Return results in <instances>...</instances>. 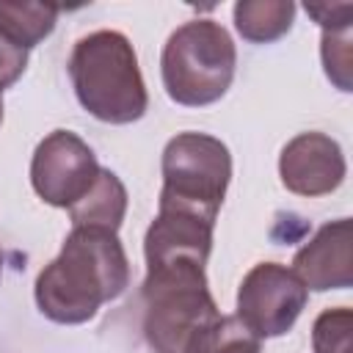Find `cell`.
Wrapping results in <instances>:
<instances>
[{
    "label": "cell",
    "instance_id": "cell-1",
    "mask_svg": "<svg viewBox=\"0 0 353 353\" xmlns=\"http://www.w3.org/2000/svg\"><path fill=\"white\" fill-rule=\"evenodd\" d=\"M130 284V259L116 232L72 226L61 254L36 276V303L61 325L91 320Z\"/></svg>",
    "mask_w": 353,
    "mask_h": 353
},
{
    "label": "cell",
    "instance_id": "cell-2",
    "mask_svg": "<svg viewBox=\"0 0 353 353\" xmlns=\"http://www.w3.org/2000/svg\"><path fill=\"white\" fill-rule=\"evenodd\" d=\"M77 102L99 121L132 124L146 113L149 94L130 39L119 30H94L77 39L69 55Z\"/></svg>",
    "mask_w": 353,
    "mask_h": 353
},
{
    "label": "cell",
    "instance_id": "cell-3",
    "mask_svg": "<svg viewBox=\"0 0 353 353\" xmlns=\"http://www.w3.org/2000/svg\"><path fill=\"white\" fill-rule=\"evenodd\" d=\"M237 50L229 30L215 19L179 25L160 55L165 94L185 108L218 102L234 77Z\"/></svg>",
    "mask_w": 353,
    "mask_h": 353
},
{
    "label": "cell",
    "instance_id": "cell-4",
    "mask_svg": "<svg viewBox=\"0 0 353 353\" xmlns=\"http://www.w3.org/2000/svg\"><path fill=\"white\" fill-rule=\"evenodd\" d=\"M163 190L157 207L196 212L215 223L232 179V154L207 132H179L163 149Z\"/></svg>",
    "mask_w": 353,
    "mask_h": 353
},
{
    "label": "cell",
    "instance_id": "cell-5",
    "mask_svg": "<svg viewBox=\"0 0 353 353\" xmlns=\"http://www.w3.org/2000/svg\"><path fill=\"white\" fill-rule=\"evenodd\" d=\"M143 336L154 353H185L188 339L218 317L204 268H168L143 279Z\"/></svg>",
    "mask_w": 353,
    "mask_h": 353
},
{
    "label": "cell",
    "instance_id": "cell-6",
    "mask_svg": "<svg viewBox=\"0 0 353 353\" xmlns=\"http://www.w3.org/2000/svg\"><path fill=\"white\" fill-rule=\"evenodd\" d=\"M309 290L292 268L279 262L254 265L237 290V317L259 336L287 334L306 306Z\"/></svg>",
    "mask_w": 353,
    "mask_h": 353
},
{
    "label": "cell",
    "instance_id": "cell-7",
    "mask_svg": "<svg viewBox=\"0 0 353 353\" xmlns=\"http://www.w3.org/2000/svg\"><path fill=\"white\" fill-rule=\"evenodd\" d=\"M102 165L91 146L72 130H55L39 141L30 160V185L52 207H74L97 182Z\"/></svg>",
    "mask_w": 353,
    "mask_h": 353
},
{
    "label": "cell",
    "instance_id": "cell-8",
    "mask_svg": "<svg viewBox=\"0 0 353 353\" xmlns=\"http://www.w3.org/2000/svg\"><path fill=\"white\" fill-rule=\"evenodd\" d=\"M215 223L176 207H157L143 237L146 273L168 268H204L212 248Z\"/></svg>",
    "mask_w": 353,
    "mask_h": 353
},
{
    "label": "cell",
    "instance_id": "cell-9",
    "mask_svg": "<svg viewBox=\"0 0 353 353\" xmlns=\"http://www.w3.org/2000/svg\"><path fill=\"white\" fill-rule=\"evenodd\" d=\"M347 174L342 146L325 132H301L281 149L279 176L295 196H328Z\"/></svg>",
    "mask_w": 353,
    "mask_h": 353
},
{
    "label": "cell",
    "instance_id": "cell-10",
    "mask_svg": "<svg viewBox=\"0 0 353 353\" xmlns=\"http://www.w3.org/2000/svg\"><path fill=\"white\" fill-rule=\"evenodd\" d=\"M295 276L306 290H347L353 284V226L350 218L331 221L317 229V234L298 248L292 259Z\"/></svg>",
    "mask_w": 353,
    "mask_h": 353
},
{
    "label": "cell",
    "instance_id": "cell-11",
    "mask_svg": "<svg viewBox=\"0 0 353 353\" xmlns=\"http://www.w3.org/2000/svg\"><path fill=\"white\" fill-rule=\"evenodd\" d=\"M124 212H127V188L108 168H102L91 190L74 207H69L72 226H91L108 232H119Z\"/></svg>",
    "mask_w": 353,
    "mask_h": 353
},
{
    "label": "cell",
    "instance_id": "cell-12",
    "mask_svg": "<svg viewBox=\"0 0 353 353\" xmlns=\"http://www.w3.org/2000/svg\"><path fill=\"white\" fill-rule=\"evenodd\" d=\"M295 19L292 0H240L234 3V28L245 41L270 44L281 39Z\"/></svg>",
    "mask_w": 353,
    "mask_h": 353
},
{
    "label": "cell",
    "instance_id": "cell-13",
    "mask_svg": "<svg viewBox=\"0 0 353 353\" xmlns=\"http://www.w3.org/2000/svg\"><path fill=\"white\" fill-rule=\"evenodd\" d=\"M58 19V6L28 3V0H0V33L17 47L30 50L44 41Z\"/></svg>",
    "mask_w": 353,
    "mask_h": 353
},
{
    "label": "cell",
    "instance_id": "cell-14",
    "mask_svg": "<svg viewBox=\"0 0 353 353\" xmlns=\"http://www.w3.org/2000/svg\"><path fill=\"white\" fill-rule=\"evenodd\" d=\"M262 339L237 317L218 314L204 323L185 345V353H259Z\"/></svg>",
    "mask_w": 353,
    "mask_h": 353
},
{
    "label": "cell",
    "instance_id": "cell-15",
    "mask_svg": "<svg viewBox=\"0 0 353 353\" xmlns=\"http://www.w3.org/2000/svg\"><path fill=\"white\" fill-rule=\"evenodd\" d=\"M320 58L325 66L328 80L339 91H353V44H350V28L339 30H323L320 39Z\"/></svg>",
    "mask_w": 353,
    "mask_h": 353
},
{
    "label": "cell",
    "instance_id": "cell-16",
    "mask_svg": "<svg viewBox=\"0 0 353 353\" xmlns=\"http://www.w3.org/2000/svg\"><path fill=\"white\" fill-rule=\"evenodd\" d=\"M353 312L347 306L325 309L312 325V350L314 353H350Z\"/></svg>",
    "mask_w": 353,
    "mask_h": 353
},
{
    "label": "cell",
    "instance_id": "cell-17",
    "mask_svg": "<svg viewBox=\"0 0 353 353\" xmlns=\"http://www.w3.org/2000/svg\"><path fill=\"white\" fill-rule=\"evenodd\" d=\"M25 66H28V50L17 47L11 39H6L0 33V94H3V88L14 85L22 77Z\"/></svg>",
    "mask_w": 353,
    "mask_h": 353
},
{
    "label": "cell",
    "instance_id": "cell-18",
    "mask_svg": "<svg viewBox=\"0 0 353 353\" xmlns=\"http://www.w3.org/2000/svg\"><path fill=\"white\" fill-rule=\"evenodd\" d=\"M306 14L314 17L323 30L350 28V22H353V6H350V3H336V6H328V3H309V6H306Z\"/></svg>",
    "mask_w": 353,
    "mask_h": 353
},
{
    "label": "cell",
    "instance_id": "cell-19",
    "mask_svg": "<svg viewBox=\"0 0 353 353\" xmlns=\"http://www.w3.org/2000/svg\"><path fill=\"white\" fill-rule=\"evenodd\" d=\"M0 124H3V97H0Z\"/></svg>",
    "mask_w": 353,
    "mask_h": 353
},
{
    "label": "cell",
    "instance_id": "cell-20",
    "mask_svg": "<svg viewBox=\"0 0 353 353\" xmlns=\"http://www.w3.org/2000/svg\"><path fill=\"white\" fill-rule=\"evenodd\" d=\"M0 273H3V254H0Z\"/></svg>",
    "mask_w": 353,
    "mask_h": 353
}]
</instances>
